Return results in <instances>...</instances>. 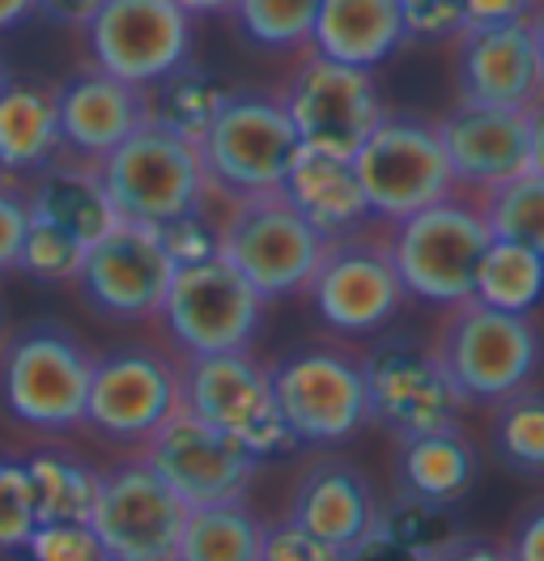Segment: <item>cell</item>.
<instances>
[{
	"instance_id": "6da1fadb",
	"label": "cell",
	"mask_w": 544,
	"mask_h": 561,
	"mask_svg": "<svg viewBox=\"0 0 544 561\" xmlns=\"http://www.w3.org/2000/svg\"><path fill=\"white\" fill-rule=\"evenodd\" d=\"M94 362L99 353L65 323H26L0 341V409L34 434L81 430Z\"/></svg>"
},
{
	"instance_id": "7a4b0ae2",
	"label": "cell",
	"mask_w": 544,
	"mask_h": 561,
	"mask_svg": "<svg viewBox=\"0 0 544 561\" xmlns=\"http://www.w3.org/2000/svg\"><path fill=\"white\" fill-rule=\"evenodd\" d=\"M272 396L298 447L332 451L371 425L362 353L337 341H310L285 350L269 366Z\"/></svg>"
},
{
	"instance_id": "3957f363",
	"label": "cell",
	"mask_w": 544,
	"mask_h": 561,
	"mask_svg": "<svg viewBox=\"0 0 544 561\" xmlns=\"http://www.w3.org/2000/svg\"><path fill=\"white\" fill-rule=\"evenodd\" d=\"M99 175L120 221H140V226H158V230L179 217L204 213L213 201L201 145L154 124V119L145 128H136L115 153L102 158Z\"/></svg>"
},
{
	"instance_id": "277c9868",
	"label": "cell",
	"mask_w": 544,
	"mask_h": 561,
	"mask_svg": "<svg viewBox=\"0 0 544 561\" xmlns=\"http://www.w3.org/2000/svg\"><path fill=\"white\" fill-rule=\"evenodd\" d=\"M222 205L226 213L217 217V255L235 264L238 277L264 302L306 294V280L315 277V264L324 255V239L290 205V196L276 187Z\"/></svg>"
},
{
	"instance_id": "5b68a950",
	"label": "cell",
	"mask_w": 544,
	"mask_h": 561,
	"mask_svg": "<svg viewBox=\"0 0 544 561\" xmlns=\"http://www.w3.org/2000/svg\"><path fill=\"white\" fill-rule=\"evenodd\" d=\"M434 353L464 404L494 409L498 400L532 387V375L541 366V328L532 316L494 311L468 298L460 307H446Z\"/></svg>"
},
{
	"instance_id": "8992f818",
	"label": "cell",
	"mask_w": 544,
	"mask_h": 561,
	"mask_svg": "<svg viewBox=\"0 0 544 561\" xmlns=\"http://www.w3.org/2000/svg\"><path fill=\"white\" fill-rule=\"evenodd\" d=\"M201 162L217 201H242L256 192H276L298 153V133L285 115L281 94L230 90L213 124L204 128Z\"/></svg>"
},
{
	"instance_id": "52a82bcc",
	"label": "cell",
	"mask_w": 544,
	"mask_h": 561,
	"mask_svg": "<svg viewBox=\"0 0 544 561\" xmlns=\"http://www.w3.org/2000/svg\"><path fill=\"white\" fill-rule=\"evenodd\" d=\"M489 243L494 234L476 201H460V192L387 226V251L405 294L434 307H460L473 298L476 268Z\"/></svg>"
},
{
	"instance_id": "ba28073f",
	"label": "cell",
	"mask_w": 544,
	"mask_h": 561,
	"mask_svg": "<svg viewBox=\"0 0 544 561\" xmlns=\"http://www.w3.org/2000/svg\"><path fill=\"white\" fill-rule=\"evenodd\" d=\"M179 409L230 434L256 459L285 456L298 447L281 421L269 366L251 350L179 357Z\"/></svg>"
},
{
	"instance_id": "9c48e42d",
	"label": "cell",
	"mask_w": 544,
	"mask_h": 561,
	"mask_svg": "<svg viewBox=\"0 0 544 561\" xmlns=\"http://www.w3.org/2000/svg\"><path fill=\"white\" fill-rule=\"evenodd\" d=\"M353 171L374 221H405L455 192L439 137V119L417 111H383L374 133L353 153Z\"/></svg>"
},
{
	"instance_id": "30bf717a",
	"label": "cell",
	"mask_w": 544,
	"mask_h": 561,
	"mask_svg": "<svg viewBox=\"0 0 544 561\" xmlns=\"http://www.w3.org/2000/svg\"><path fill=\"white\" fill-rule=\"evenodd\" d=\"M264 311L269 302L238 277L235 264L208 255L196 264H174L158 323L179 357H204V353L251 350Z\"/></svg>"
},
{
	"instance_id": "8fae6325",
	"label": "cell",
	"mask_w": 544,
	"mask_h": 561,
	"mask_svg": "<svg viewBox=\"0 0 544 561\" xmlns=\"http://www.w3.org/2000/svg\"><path fill=\"white\" fill-rule=\"evenodd\" d=\"M306 298L319 323L337 336H374L408 302L405 280L392 264L387 234L353 230L344 239H328L306 280Z\"/></svg>"
},
{
	"instance_id": "7c38bea8",
	"label": "cell",
	"mask_w": 544,
	"mask_h": 561,
	"mask_svg": "<svg viewBox=\"0 0 544 561\" xmlns=\"http://www.w3.org/2000/svg\"><path fill=\"white\" fill-rule=\"evenodd\" d=\"M362 370L371 425L387 430L392 438L451 430L468 409L446 379L434 345H421L412 336H383L371 353H362Z\"/></svg>"
},
{
	"instance_id": "4fadbf2b",
	"label": "cell",
	"mask_w": 544,
	"mask_h": 561,
	"mask_svg": "<svg viewBox=\"0 0 544 561\" xmlns=\"http://www.w3.org/2000/svg\"><path fill=\"white\" fill-rule=\"evenodd\" d=\"M170 413H179V353L124 345L94 362L86 430L140 451Z\"/></svg>"
},
{
	"instance_id": "5bb4252c",
	"label": "cell",
	"mask_w": 544,
	"mask_h": 561,
	"mask_svg": "<svg viewBox=\"0 0 544 561\" xmlns=\"http://www.w3.org/2000/svg\"><path fill=\"white\" fill-rule=\"evenodd\" d=\"M276 94L306 149H324L337 158H353L387 111L371 72L328 60L310 47Z\"/></svg>"
},
{
	"instance_id": "9a60e30c",
	"label": "cell",
	"mask_w": 544,
	"mask_h": 561,
	"mask_svg": "<svg viewBox=\"0 0 544 561\" xmlns=\"http://www.w3.org/2000/svg\"><path fill=\"white\" fill-rule=\"evenodd\" d=\"M170 277H174V260L162 243V230L140 221H115L86 251L72 285L99 319L149 323L162 316Z\"/></svg>"
},
{
	"instance_id": "2e32d148",
	"label": "cell",
	"mask_w": 544,
	"mask_h": 561,
	"mask_svg": "<svg viewBox=\"0 0 544 561\" xmlns=\"http://www.w3.org/2000/svg\"><path fill=\"white\" fill-rule=\"evenodd\" d=\"M188 506L170 493L154 463L133 451L102 468L90 527L111 561H174Z\"/></svg>"
},
{
	"instance_id": "e0dca14e",
	"label": "cell",
	"mask_w": 544,
	"mask_h": 561,
	"mask_svg": "<svg viewBox=\"0 0 544 561\" xmlns=\"http://www.w3.org/2000/svg\"><path fill=\"white\" fill-rule=\"evenodd\" d=\"M81 35L94 69L140 90L192 65V18L174 0H111Z\"/></svg>"
},
{
	"instance_id": "ac0fdd59",
	"label": "cell",
	"mask_w": 544,
	"mask_h": 561,
	"mask_svg": "<svg viewBox=\"0 0 544 561\" xmlns=\"http://www.w3.org/2000/svg\"><path fill=\"white\" fill-rule=\"evenodd\" d=\"M140 456L154 463V472L170 485V493L192 511V506H217L247 497L260 459L251 456L230 434L204 425L188 409L170 413L154 438L140 447Z\"/></svg>"
},
{
	"instance_id": "d6986e66",
	"label": "cell",
	"mask_w": 544,
	"mask_h": 561,
	"mask_svg": "<svg viewBox=\"0 0 544 561\" xmlns=\"http://www.w3.org/2000/svg\"><path fill=\"white\" fill-rule=\"evenodd\" d=\"M455 90L460 103L532 111L544 99L541 43L528 22L480 26L455 35Z\"/></svg>"
},
{
	"instance_id": "ffe728a7",
	"label": "cell",
	"mask_w": 544,
	"mask_h": 561,
	"mask_svg": "<svg viewBox=\"0 0 544 561\" xmlns=\"http://www.w3.org/2000/svg\"><path fill=\"white\" fill-rule=\"evenodd\" d=\"M378 515H383V497L366 477V468L332 451L315 456L298 472L285 506L290 524L306 527L310 536H319L340 553H353L366 536H374Z\"/></svg>"
},
{
	"instance_id": "44dd1931",
	"label": "cell",
	"mask_w": 544,
	"mask_h": 561,
	"mask_svg": "<svg viewBox=\"0 0 544 561\" xmlns=\"http://www.w3.org/2000/svg\"><path fill=\"white\" fill-rule=\"evenodd\" d=\"M439 137L455 192L485 196L528 171V111L455 103L439 119Z\"/></svg>"
},
{
	"instance_id": "7402d4cb",
	"label": "cell",
	"mask_w": 544,
	"mask_h": 561,
	"mask_svg": "<svg viewBox=\"0 0 544 561\" xmlns=\"http://www.w3.org/2000/svg\"><path fill=\"white\" fill-rule=\"evenodd\" d=\"M56 103H60V140L65 153L77 162H94L99 167L106 153H115L136 128L149 124V90L128 85L111 72L86 69L56 85Z\"/></svg>"
},
{
	"instance_id": "603a6c76",
	"label": "cell",
	"mask_w": 544,
	"mask_h": 561,
	"mask_svg": "<svg viewBox=\"0 0 544 561\" xmlns=\"http://www.w3.org/2000/svg\"><path fill=\"white\" fill-rule=\"evenodd\" d=\"M281 192L315 226V234L324 243L328 239H344L353 230H366L374 221L371 205H366V192H362L358 171H353V158H337V153L298 145Z\"/></svg>"
},
{
	"instance_id": "cb8c5ba5",
	"label": "cell",
	"mask_w": 544,
	"mask_h": 561,
	"mask_svg": "<svg viewBox=\"0 0 544 561\" xmlns=\"http://www.w3.org/2000/svg\"><path fill=\"white\" fill-rule=\"evenodd\" d=\"M408 43V26L396 0H324L310 51L353 65V69H378Z\"/></svg>"
},
{
	"instance_id": "d4e9b609",
	"label": "cell",
	"mask_w": 544,
	"mask_h": 561,
	"mask_svg": "<svg viewBox=\"0 0 544 561\" xmlns=\"http://www.w3.org/2000/svg\"><path fill=\"white\" fill-rule=\"evenodd\" d=\"M65 153L60 140V103L47 81L0 77V171L31 179Z\"/></svg>"
},
{
	"instance_id": "484cf974",
	"label": "cell",
	"mask_w": 544,
	"mask_h": 561,
	"mask_svg": "<svg viewBox=\"0 0 544 561\" xmlns=\"http://www.w3.org/2000/svg\"><path fill=\"white\" fill-rule=\"evenodd\" d=\"M476 477H480V456L460 425L396 438V493L400 497L460 506L473 493Z\"/></svg>"
},
{
	"instance_id": "4316f807",
	"label": "cell",
	"mask_w": 544,
	"mask_h": 561,
	"mask_svg": "<svg viewBox=\"0 0 544 561\" xmlns=\"http://www.w3.org/2000/svg\"><path fill=\"white\" fill-rule=\"evenodd\" d=\"M26 205L34 217L56 221L60 230L77 234L86 247H94L120 221V213L102 187L99 167L77 162L68 153H60L52 167H43L38 175L26 179Z\"/></svg>"
},
{
	"instance_id": "83f0119b",
	"label": "cell",
	"mask_w": 544,
	"mask_h": 561,
	"mask_svg": "<svg viewBox=\"0 0 544 561\" xmlns=\"http://www.w3.org/2000/svg\"><path fill=\"white\" fill-rule=\"evenodd\" d=\"M269 524L256 515L247 497L217 502V506H192L183 515L174 561H260Z\"/></svg>"
},
{
	"instance_id": "f1b7e54d",
	"label": "cell",
	"mask_w": 544,
	"mask_h": 561,
	"mask_svg": "<svg viewBox=\"0 0 544 561\" xmlns=\"http://www.w3.org/2000/svg\"><path fill=\"white\" fill-rule=\"evenodd\" d=\"M26 472L34 485L38 524H90L102 468L86 463L72 451H60V447H43V451L26 456Z\"/></svg>"
},
{
	"instance_id": "f546056e",
	"label": "cell",
	"mask_w": 544,
	"mask_h": 561,
	"mask_svg": "<svg viewBox=\"0 0 544 561\" xmlns=\"http://www.w3.org/2000/svg\"><path fill=\"white\" fill-rule=\"evenodd\" d=\"M473 298L494 311L532 316L544 302V255H536L532 247L494 239L480 255Z\"/></svg>"
},
{
	"instance_id": "4dcf8cb0",
	"label": "cell",
	"mask_w": 544,
	"mask_h": 561,
	"mask_svg": "<svg viewBox=\"0 0 544 561\" xmlns=\"http://www.w3.org/2000/svg\"><path fill=\"white\" fill-rule=\"evenodd\" d=\"M226 94L230 90L217 77L188 65V69L170 72L167 81H158L149 90V119L170 128V133H179V137L201 140L204 128L213 124V115L226 103Z\"/></svg>"
},
{
	"instance_id": "1f68e13d",
	"label": "cell",
	"mask_w": 544,
	"mask_h": 561,
	"mask_svg": "<svg viewBox=\"0 0 544 561\" xmlns=\"http://www.w3.org/2000/svg\"><path fill=\"white\" fill-rule=\"evenodd\" d=\"M494 451L514 477H544V391L523 387L494 404Z\"/></svg>"
},
{
	"instance_id": "d6a6232c",
	"label": "cell",
	"mask_w": 544,
	"mask_h": 561,
	"mask_svg": "<svg viewBox=\"0 0 544 561\" xmlns=\"http://www.w3.org/2000/svg\"><path fill=\"white\" fill-rule=\"evenodd\" d=\"M476 209L494 239L532 247L536 255H544V175L523 171L519 179L476 196Z\"/></svg>"
},
{
	"instance_id": "836d02e7",
	"label": "cell",
	"mask_w": 544,
	"mask_h": 561,
	"mask_svg": "<svg viewBox=\"0 0 544 561\" xmlns=\"http://www.w3.org/2000/svg\"><path fill=\"white\" fill-rule=\"evenodd\" d=\"M324 0H238L235 26L238 35L269 51H306L310 31Z\"/></svg>"
},
{
	"instance_id": "e575fe53",
	"label": "cell",
	"mask_w": 544,
	"mask_h": 561,
	"mask_svg": "<svg viewBox=\"0 0 544 561\" xmlns=\"http://www.w3.org/2000/svg\"><path fill=\"white\" fill-rule=\"evenodd\" d=\"M90 247L81 243L77 234L60 230L56 221H43L34 217L26 221V239L18 251V273L43 280V285H72L81 273V260H86Z\"/></svg>"
},
{
	"instance_id": "d590c367",
	"label": "cell",
	"mask_w": 544,
	"mask_h": 561,
	"mask_svg": "<svg viewBox=\"0 0 544 561\" xmlns=\"http://www.w3.org/2000/svg\"><path fill=\"white\" fill-rule=\"evenodd\" d=\"M378 527L387 536H396L400 545H408L412 553H430L439 549L442 540H451L455 531H464L455 506H439V502H417V497H392L383 502V515H378Z\"/></svg>"
},
{
	"instance_id": "8d00e7d4",
	"label": "cell",
	"mask_w": 544,
	"mask_h": 561,
	"mask_svg": "<svg viewBox=\"0 0 544 561\" xmlns=\"http://www.w3.org/2000/svg\"><path fill=\"white\" fill-rule=\"evenodd\" d=\"M38 515L26 459L0 456V553H26Z\"/></svg>"
},
{
	"instance_id": "74e56055",
	"label": "cell",
	"mask_w": 544,
	"mask_h": 561,
	"mask_svg": "<svg viewBox=\"0 0 544 561\" xmlns=\"http://www.w3.org/2000/svg\"><path fill=\"white\" fill-rule=\"evenodd\" d=\"M31 561H111L90 524H38L26 545Z\"/></svg>"
},
{
	"instance_id": "f35d334b",
	"label": "cell",
	"mask_w": 544,
	"mask_h": 561,
	"mask_svg": "<svg viewBox=\"0 0 544 561\" xmlns=\"http://www.w3.org/2000/svg\"><path fill=\"white\" fill-rule=\"evenodd\" d=\"M26 221H31V205H26V179H13L0 171V273L18 268V251L26 239Z\"/></svg>"
},
{
	"instance_id": "ab89813d",
	"label": "cell",
	"mask_w": 544,
	"mask_h": 561,
	"mask_svg": "<svg viewBox=\"0 0 544 561\" xmlns=\"http://www.w3.org/2000/svg\"><path fill=\"white\" fill-rule=\"evenodd\" d=\"M400 18L408 26V38H455L464 31V0H396Z\"/></svg>"
},
{
	"instance_id": "60d3db41",
	"label": "cell",
	"mask_w": 544,
	"mask_h": 561,
	"mask_svg": "<svg viewBox=\"0 0 544 561\" xmlns=\"http://www.w3.org/2000/svg\"><path fill=\"white\" fill-rule=\"evenodd\" d=\"M260 561H344L340 549L324 545L319 536H310L306 527L290 524L285 515L269 524L264 531V549H260Z\"/></svg>"
},
{
	"instance_id": "b9f144b4",
	"label": "cell",
	"mask_w": 544,
	"mask_h": 561,
	"mask_svg": "<svg viewBox=\"0 0 544 561\" xmlns=\"http://www.w3.org/2000/svg\"><path fill=\"white\" fill-rule=\"evenodd\" d=\"M421 561H514L507 540H489L476 531H455L451 540H442L439 549L421 553Z\"/></svg>"
},
{
	"instance_id": "7bdbcfd3",
	"label": "cell",
	"mask_w": 544,
	"mask_h": 561,
	"mask_svg": "<svg viewBox=\"0 0 544 561\" xmlns=\"http://www.w3.org/2000/svg\"><path fill=\"white\" fill-rule=\"evenodd\" d=\"M536 9H541V0H464V31L528 22Z\"/></svg>"
},
{
	"instance_id": "ee69618b",
	"label": "cell",
	"mask_w": 544,
	"mask_h": 561,
	"mask_svg": "<svg viewBox=\"0 0 544 561\" xmlns=\"http://www.w3.org/2000/svg\"><path fill=\"white\" fill-rule=\"evenodd\" d=\"M507 549L514 561H544V502L528 506L507 536Z\"/></svg>"
},
{
	"instance_id": "f6af8a7d",
	"label": "cell",
	"mask_w": 544,
	"mask_h": 561,
	"mask_svg": "<svg viewBox=\"0 0 544 561\" xmlns=\"http://www.w3.org/2000/svg\"><path fill=\"white\" fill-rule=\"evenodd\" d=\"M111 0H38V18H47L52 26L68 31H86Z\"/></svg>"
},
{
	"instance_id": "bcb514c9",
	"label": "cell",
	"mask_w": 544,
	"mask_h": 561,
	"mask_svg": "<svg viewBox=\"0 0 544 561\" xmlns=\"http://www.w3.org/2000/svg\"><path fill=\"white\" fill-rule=\"evenodd\" d=\"M344 561H421V553H412L396 536H387L383 527H374V536H366L353 553H344Z\"/></svg>"
},
{
	"instance_id": "7dc6e473",
	"label": "cell",
	"mask_w": 544,
	"mask_h": 561,
	"mask_svg": "<svg viewBox=\"0 0 544 561\" xmlns=\"http://www.w3.org/2000/svg\"><path fill=\"white\" fill-rule=\"evenodd\" d=\"M528 171L544 175V99L528 111Z\"/></svg>"
},
{
	"instance_id": "c3c4849f",
	"label": "cell",
	"mask_w": 544,
	"mask_h": 561,
	"mask_svg": "<svg viewBox=\"0 0 544 561\" xmlns=\"http://www.w3.org/2000/svg\"><path fill=\"white\" fill-rule=\"evenodd\" d=\"M38 13V0H0V35L18 31L22 22H31Z\"/></svg>"
},
{
	"instance_id": "681fc988",
	"label": "cell",
	"mask_w": 544,
	"mask_h": 561,
	"mask_svg": "<svg viewBox=\"0 0 544 561\" xmlns=\"http://www.w3.org/2000/svg\"><path fill=\"white\" fill-rule=\"evenodd\" d=\"M174 4H179L188 18H217V13H226V18H230L238 0H174Z\"/></svg>"
},
{
	"instance_id": "f907efd6",
	"label": "cell",
	"mask_w": 544,
	"mask_h": 561,
	"mask_svg": "<svg viewBox=\"0 0 544 561\" xmlns=\"http://www.w3.org/2000/svg\"><path fill=\"white\" fill-rule=\"evenodd\" d=\"M532 31H536V43H541V60H544V9L532 13Z\"/></svg>"
},
{
	"instance_id": "816d5d0a",
	"label": "cell",
	"mask_w": 544,
	"mask_h": 561,
	"mask_svg": "<svg viewBox=\"0 0 544 561\" xmlns=\"http://www.w3.org/2000/svg\"><path fill=\"white\" fill-rule=\"evenodd\" d=\"M0 341H4V311H0Z\"/></svg>"
},
{
	"instance_id": "f5cc1de1",
	"label": "cell",
	"mask_w": 544,
	"mask_h": 561,
	"mask_svg": "<svg viewBox=\"0 0 544 561\" xmlns=\"http://www.w3.org/2000/svg\"><path fill=\"white\" fill-rule=\"evenodd\" d=\"M0 77H4V72H0Z\"/></svg>"
}]
</instances>
